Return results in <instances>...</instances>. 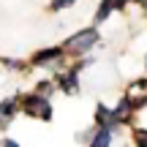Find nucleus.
Here are the masks:
<instances>
[{"label":"nucleus","mask_w":147,"mask_h":147,"mask_svg":"<svg viewBox=\"0 0 147 147\" xmlns=\"http://www.w3.org/2000/svg\"><path fill=\"white\" fill-rule=\"evenodd\" d=\"M22 112L36 117V120H52V104H49V98L41 95V93L25 95V98H22Z\"/></svg>","instance_id":"nucleus-1"},{"label":"nucleus","mask_w":147,"mask_h":147,"mask_svg":"<svg viewBox=\"0 0 147 147\" xmlns=\"http://www.w3.org/2000/svg\"><path fill=\"white\" fill-rule=\"evenodd\" d=\"M95 41H98V30L95 27H87V30H79V33H74V36L65 41V52H71V55H84V52H90V49L95 47Z\"/></svg>","instance_id":"nucleus-2"},{"label":"nucleus","mask_w":147,"mask_h":147,"mask_svg":"<svg viewBox=\"0 0 147 147\" xmlns=\"http://www.w3.org/2000/svg\"><path fill=\"white\" fill-rule=\"evenodd\" d=\"M63 55H65L63 47H47V49L33 55V65H55L63 60Z\"/></svg>","instance_id":"nucleus-3"},{"label":"nucleus","mask_w":147,"mask_h":147,"mask_svg":"<svg viewBox=\"0 0 147 147\" xmlns=\"http://www.w3.org/2000/svg\"><path fill=\"white\" fill-rule=\"evenodd\" d=\"M95 123H98V128H109V131H115V125H117L115 112H112L109 106H95Z\"/></svg>","instance_id":"nucleus-4"},{"label":"nucleus","mask_w":147,"mask_h":147,"mask_svg":"<svg viewBox=\"0 0 147 147\" xmlns=\"http://www.w3.org/2000/svg\"><path fill=\"white\" fill-rule=\"evenodd\" d=\"M57 84H60V90H65V93H76V84H79V68H71V71L60 74V76H57Z\"/></svg>","instance_id":"nucleus-5"},{"label":"nucleus","mask_w":147,"mask_h":147,"mask_svg":"<svg viewBox=\"0 0 147 147\" xmlns=\"http://www.w3.org/2000/svg\"><path fill=\"white\" fill-rule=\"evenodd\" d=\"M112 112H115V120H117V125H120V123H125L128 117H131V112H134V104H131V98L125 95V98H123V101H120V104H117Z\"/></svg>","instance_id":"nucleus-6"},{"label":"nucleus","mask_w":147,"mask_h":147,"mask_svg":"<svg viewBox=\"0 0 147 147\" xmlns=\"http://www.w3.org/2000/svg\"><path fill=\"white\" fill-rule=\"evenodd\" d=\"M16 109H19V106H16V101H14V98L3 101V104H0V125H8L11 117L16 115Z\"/></svg>","instance_id":"nucleus-7"},{"label":"nucleus","mask_w":147,"mask_h":147,"mask_svg":"<svg viewBox=\"0 0 147 147\" xmlns=\"http://www.w3.org/2000/svg\"><path fill=\"white\" fill-rule=\"evenodd\" d=\"M112 144V131L109 128H98L90 139V147H109Z\"/></svg>","instance_id":"nucleus-8"},{"label":"nucleus","mask_w":147,"mask_h":147,"mask_svg":"<svg viewBox=\"0 0 147 147\" xmlns=\"http://www.w3.org/2000/svg\"><path fill=\"white\" fill-rule=\"evenodd\" d=\"M112 11H115V3H112V0H104V3H101V8L95 11V22L109 19V14H112Z\"/></svg>","instance_id":"nucleus-9"},{"label":"nucleus","mask_w":147,"mask_h":147,"mask_svg":"<svg viewBox=\"0 0 147 147\" xmlns=\"http://www.w3.org/2000/svg\"><path fill=\"white\" fill-rule=\"evenodd\" d=\"M74 3H76V0H52L49 8L52 11H63V8H68V5H74Z\"/></svg>","instance_id":"nucleus-10"},{"label":"nucleus","mask_w":147,"mask_h":147,"mask_svg":"<svg viewBox=\"0 0 147 147\" xmlns=\"http://www.w3.org/2000/svg\"><path fill=\"white\" fill-rule=\"evenodd\" d=\"M55 90V84L52 82H38V87H36V93H41V95H47L49 98V93Z\"/></svg>","instance_id":"nucleus-11"},{"label":"nucleus","mask_w":147,"mask_h":147,"mask_svg":"<svg viewBox=\"0 0 147 147\" xmlns=\"http://www.w3.org/2000/svg\"><path fill=\"white\" fill-rule=\"evenodd\" d=\"M136 147H147V131H136Z\"/></svg>","instance_id":"nucleus-12"},{"label":"nucleus","mask_w":147,"mask_h":147,"mask_svg":"<svg viewBox=\"0 0 147 147\" xmlns=\"http://www.w3.org/2000/svg\"><path fill=\"white\" fill-rule=\"evenodd\" d=\"M3 147H19V144H16V142H11V139H5V142H3Z\"/></svg>","instance_id":"nucleus-13"},{"label":"nucleus","mask_w":147,"mask_h":147,"mask_svg":"<svg viewBox=\"0 0 147 147\" xmlns=\"http://www.w3.org/2000/svg\"><path fill=\"white\" fill-rule=\"evenodd\" d=\"M142 5H144V11H147V0H142Z\"/></svg>","instance_id":"nucleus-14"},{"label":"nucleus","mask_w":147,"mask_h":147,"mask_svg":"<svg viewBox=\"0 0 147 147\" xmlns=\"http://www.w3.org/2000/svg\"><path fill=\"white\" fill-rule=\"evenodd\" d=\"M144 65H147V57H144Z\"/></svg>","instance_id":"nucleus-15"}]
</instances>
